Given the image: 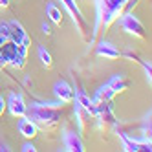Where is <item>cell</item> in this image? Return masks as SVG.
<instances>
[{
	"mask_svg": "<svg viewBox=\"0 0 152 152\" xmlns=\"http://www.w3.org/2000/svg\"><path fill=\"white\" fill-rule=\"evenodd\" d=\"M95 4V22L92 28V35L88 37V44L94 46L101 29H108L125 11H130V0H94Z\"/></svg>",
	"mask_w": 152,
	"mask_h": 152,
	"instance_id": "1",
	"label": "cell"
},
{
	"mask_svg": "<svg viewBox=\"0 0 152 152\" xmlns=\"http://www.w3.org/2000/svg\"><path fill=\"white\" fill-rule=\"evenodd\" d=\"M62 104L64 103H61V101H57V103H31V106H28L26 114H29V119L37 126L51 130L61 123Z\"/></svg>",
	"mask_w": 152,
	"mask_h": 152,
	"instance_id": "2",
	"label": "cell"
},
{
	"mask_svg": "<svg viewBox=\"0 0 152 152\" xmlns=\"http://www.w3.org/2000/svg\"><path fill=\"white\" fill-rule=\"evenodd\" d=\"M117 22H119V26L123 28L125 33H128V35H134V37H137V39H145V37H147L145 26L141 24V20H139L132 11H125L121 17L117 18Z\"/></svg>",
	"mask_w": 152,
	"mask_h": 152,
	"instance_id": "3",
	"label": "cell"
},
{
	"mask_svg": "<svg viewBox=\"0 0 152 152\" xmlns=\"http://www.w3.org/2000/svg\"><path fill=\"white\" fill-rule=\"evenodd\" d=\"M61 4H62L64 9L70 13L73 24H75V29L79 31V35H81L84 40H88V35H86V31H88V22L84 20V17H83V13H81L77 2H75V0H61Z\"/></svg>",
	"mask_w": 152,
	"mask_h": 152,
	"instance_id": "4",
	"label": "cell"
},
{
	"mask_svg": "<svg viewBox=\"0 0 152 152\" xmlns=\"http://www.w3.org/2000/svg\"><path fill=\"white\" fill-rule=\"evenodd\" d=\"M7 28H9V40L11 42H15V44H22V46H26V48H29L31 46V39H29V35L26 33V29H24V26L18 22V20H7Z\"/></svg>",
	"mask_w": 152,
	"mask_h": 152,
	"instance_id": "5",
	"label": "cell"
},
{
	"mask_svg": "<svg viewBox=\"0 0 152 152\" xmlns=\"http://www.w3.org/2000/svg\"><path fill=\"white\" fill-rule=\"evenodd\" d=\"M6 108L9 110V114H11L13 117H22V115H26V112H28V104H26V101H24V97L20 95V94H9V97H7V103H6Z\"/></svg>",
	"mask_w": 152,
	"mask_h": 152,
	"instance_id": "6",
	"label": "cell"
},
{
	"mask_svg": "<svg viewBox=\"0 0 152 152\" xmlns=\"http://www.w3.org/2000/svg\"><path fill=\"white\" fill-rule=\"evenodd\" d=\"M62 143H64V150L68 152H84V143L77 132H72V130H64L62 132Z\"/></svg>",
	"mask_w": 152,
	"mask_h": 152,
	"instance_id": "7",
	"label": "cell"
},
{
	"mask_svg": "<svg viewBox=\"0 0 152 152\" xmlns=\"http://www.w3.org/2000/svg\"><path fill=\"white\" fill-rule=\"evenodd\" d=\"M53 94H55V97L61 101V103H72L73 101V95H75V92H73V88L66 83V81H57L55 84H53Z\"/></svg>",
	"mask_w": 152,
	"mask_h": 152,
	"instance_id": "8",
	"label": "cell"
},
{
	"mask_svg": "<svg viewBox=\"0 0 152 152\" xmlns=\"http://www.w3.org/2000/svg\"><path fill=\"white\" fill-rule=\"evenodd\" d=\"M95 53H97V57H104V59H110V61H115V59L121 57V51L108 40H101L95 48Z\"/></svg>",
	"mask_w": 152,
	"mask_h": 152,
	"instance_id": "9",
	"label": "cell"
},
{
	"mask_svg": "<svg viewBox=\"0 0 152 152\" xmlns=\"http://www.w3.org/2000/svg\"><path fill=\"white\" fill-rule=\"evenodd\" d=\"M18 132L22 134L24 137H28V139H33L37 134H39V126L31 121V119L28 117V115H22V117H18Z\"/></svg>",
	"mask_w": 152,
	"mask_h": 152,
	"instance_id": "10",
	"label": "cell"
},
{
	"mask_svg": "<svg viewBox=\"0 0 152 152\" xmlns=\"http://www.w3.org/2000/svg\"><path fill=\"white\" fill-rule=\"evenodd\" d=\"M106 86L114 92V95H117V94H121V92H125V90L128 88V81H126L125 75L117 73V75H114V77L106 83Z\"/></svg>",
	"mask_w": 152,
	"mask_h": 152,
	"instance_id": "11",
	"label": "cell"
},
{
	"mask_svg": "<svg viewBox=\"0 0 152 152\" xmlns=\"http://www.w3.org/2000/svg\"><path fill=\"white\" fill-rule=\"evenodd\" d=\"M46 13H48V17H50V20H51L53 24L61 26V22H62V13H61V9L53 4V2H50L46 6Z\"/></svg>",
	"mask_w": 152,
	"mask_h": 152,
	"instance_id": "12",
	"label": "cell"
},
{
	"mask_svg": "<svg viewBox=\"0 0 152 152\" xmlns=\"http://www.w3.org/2000/svg\"><path fill=\"white\" fill-rule=\"evenodd\" d=\"M114 99V92L108 88V86L104 84V86H101L99 90H97V94H95V97H94V104L95 103H103V101H112Z\"/></svg>",
	"mask_w": 152,
	"mask_h": 152,
	"instance_id": "13",
	"label": "cell"
},
{
	"mask_svg": "<svg viewBox=\"0 0 152 152\" xmlns=\"http://www.w3.org/2000/svg\"><path fill=\"white\" fill-rule=\"evenodd\" d=\"M125 55H126L128 59H136V61H137V62L141 64V66L145 68V73H147V79H148V83H150V75H152V68H150V62H148V61H145V59H141V57L137 55V53H134V51H126Z\"/></svg>",
	"mask_w": 152,
	"mask_h": 152,
	"instance_id": "14",
	"label": "cell"
},
{
	"mask_svg": "<svg viewBox=\"0 0 152 152\" xmlns=\"http://www.w3.org/2000/svg\"><path fill=\"white\" fill-rule=\"evenodd\" d=\"M39 59H40V62H42V66H46V68H50L51 64H53L51 53H50L44 46H39Z\"/></svg>",
	"mask_w": 152,
	"mask_h": 152,
	"instance_id": "15",
	"label": "cell"
},
{
	"mask_svg": "<svg viewBox=\"0 0 152 152\" xmlns=\"http://www.w3.org/2000/svg\"><path fill=\"white\" fill-rule=\"evenodd\" d=\"M20 150H22V152H35L37 148L33 147V143H24V145H22V148H20Z\"/></svg>",
	"mask_w": 152,
	"mask_h": 152,
	"instance_id": "16",
	"label": "cell"
},
{
	"mask_svg": "<svg viewBox=\"0 0 152 152\" xmlns=\"http://www.w3.org/2000/svg\"><path fill=\"white\" fill-rule=\"evenodd\" d=\"M4 112H6V101L2 99V97H0V117L4 115Z\"/></svg>",
	"mask_w": 152,
	"mask_h": 152,
	"instance_id": "17",
	"label": "cell"
},
{
	"mask_svg": "<svg viewBox=\"0 0 152 152\" xmlns=\"http://www.w3.org/2000/svg\"><path fill=\"white\" fill-rule=\"evenodd\" d=\"M7 40H9V39H7V37H6V35L2 33V31H0V46H2V44H6Z\"/></svg>",
	"mask_w": 152,
	"mask_h": 152,
	"instance_id": "18",
	"label": "cell"
},
{
	"mask_svg": "<svg viewBox=\"0 0 152 152\" xmlns=\"http://www.w3.org/2000/svg\"><path fill=\"white\" fill-rule=\"evenodd\" d=\"M9 6V0H0V7H7Z\"/></svg>",
	"mask_w": 152,
	"mask_h": 152,
	"instance_id": "19",
	"label": "cell"
},
{
	"mask_svg": "<svg viewBox=\"0 0 152 152\" xmlns=\"http://www.w3.org/2000/svg\"><path fill=\"white\" fill-rule=\"evenodd\" d=\"M0 150H4V152H7V150H9V147H7L6 143H0Z\"/></svg>",
	"mask_w": 152,
	"mask_h": 152,
	"instance_id": "20",
	"label": "cell"
},
{
	"mask_svg": "<svg viewBox=\"0 0 152 152\" xmlns=\"http://www.w3.org/2000/svg\"><path fill=\"white\" fill-rule=\"evenodd\" d=\"M42 31H44V33H50V28H48V24H42Z\"/></svg>",
	"mask_w": 152,
	"mask_h": 152,
	"instance_id": "21",
	"label": "cell"
}]
</instances>
